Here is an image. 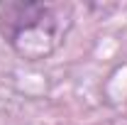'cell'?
Masks as SVG:
<instances>
[{
    "mask_svg": "<svg viewBox=\"0 0 127 125\" xmlns=\"http://www.w3.org/2000/svg\"><path fill=\"white\" fill-rule=\"evenodd\" d=\"M71 12L54 2H10L0 12V32L27 62L47 59L66 39Z\"/></svg>",
    "mask_w": 127,
    "mask_h": 125,
    "instance_id": "cell-1",
    "label": "cell"
}]
</instances>
